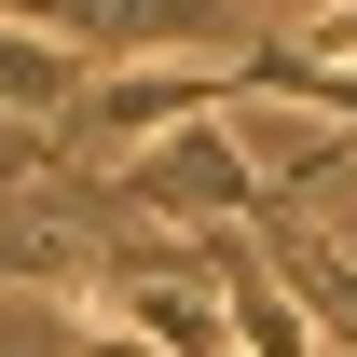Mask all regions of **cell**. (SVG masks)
<instances>
[{"mask_svg": "<svg viewBox=\"0 0 357 357\" xmlns=\"http://www.w3.org/2000/svg\"><path fill=\"white\" fill-rule=\"evenodd\" d=\"M83 83H96V69H83L69 42H28V28H0V110H14V124L42 137V151L69 137V110H83Z\"/></svg>", "mask_w": 357, "mask_h": 357, "instance_id": "cell-2", "label": "cell"}, {"mask_svg": "<svg viewBox=\"0 0 357 357\" xmlns=\"http://www.w3.org/2000/svg\"><path fill=\"white\" fill-rule=\"evenodd\" d=\"M261 192H275V178L248 165V151H234L220 124H178V137H151V151L124 165V206H137V220H165V234H206V220H261Z\"/></svg>", "mask_w": 357, "mask_h": 357, "instance_id": "cell-1", "label": "cell"}]
</instances>
